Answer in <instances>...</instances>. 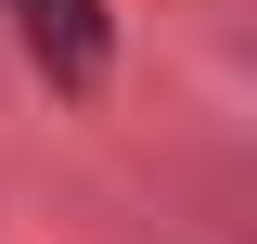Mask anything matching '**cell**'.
<instances>
[{
    "label": "cell",
    "instance_id": "6da1fadb",
    "mask_svg": "<svg viewBox=\"0 0 257 244\" xmlns=\"http://www.w3.org/2000/svg\"><path fill=\"white\" fill-rule=\"evenodd\" d=\"M13 26H26V52L52 64L64 90H103V64H116V26H103V0H13Z\"/></svg>",
    "mask_w": 257,
    "mask_h": 244
}]
</instances>
